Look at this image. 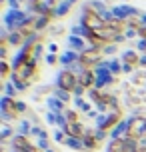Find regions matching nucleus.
Instances as JSON below:
<instances>
[{
    "mask_svg": "<svg viewBox=\"0 0 146 152\" xmlns=\"http://www.w3.org/2000/svg\"><path fill=\"white\" fill-rule=\"evenodd\" d=\"M124 136L132 138L138 142L140 138L146 136V116H132L126 124V134Z\"/></svg>",
    "mask_w": 146,
    "mask_h": 152,
    "instance_id": "nucleus-1",
    "label": "nucleus"
},
{
    "mask_svg": "<svg viewBox=\"0 0 146 152\" xmlns=\"http://www.w3.org/2000/svg\"><path fill=\"white\" fill-rule=\"evenodd\" d=\"M102 60V50L100 48H86L78 54V62L82 70H94V66H98Z\"/></svg>",
    "mask_w": 146,
    "mask_h": 152,
    "instance_id": "nucleus-2",
    "label": "nucleus"
},
{
    "mask_svg": "<svg viewBox=\"0 0 146 152\" xmlns=\"http://www.w3.org/2000/svg\"><path fill=\"white\" fill-rule=\"evenodd\" d=\"M58 88L60 90H66V92H74L78 88V76L72 72V70H62L58 74Z\"/></svg>",
    "mask_w": 146,
    "mask_h": 152,
    "instance_id": "nucleus-3",
    "label": "nucleus"
},
{
    "mask_svg": "<svg viewBox=\"0 0 146 152\" xmlns=\"http://www.w3.org/2000/svg\"><path fill=\"white\" fill-rule=\"evenodd\" d=\"M136 140H132L128 136H122V138H114V140H110V144H108V152H132L136 148Z\"/></svg>",
    "mask_w": 146,
    "mask_h": 152,
    "instance_id": "nucleus-4",
    "label": "nucleus"
},
{
    "mask_svg": "<svg viewBox=\"0 0 146 152\" xmlns=\"http://www.w3.org/2000/svg\"><path fill=\"white\" fill-rule=\"evenodd\" d=\"M2 112L10 116V118H18L20 116V106H18V100L12 96H4L2 98Z\"/></svg>",
    "mask_w": 146,
    "mask_h": 152,
    "instance_id": "nucleus-5",
    "label": "nucleus"
},
{
    "mask_svg": "<svg viewBox=\"0 0 146 152\" xmlns=\"http://www.w3.org/2000/svg\"><path fill=\"white\" fill-rule=\"evenodd\" d=\"M64 134L68 138H76V140H84V136H86V132H84L80 122L78 124H74V122H64Z\"/></svg>",
    "mask_w": 146,
    "mask_h": 152,
    "instance_id": "nucleus-6",
    "label": "nucleus"
},
{
    "mask_svg": "<svg viewBox=\"0 0 146 152\" xmlns=\"http://www.w3.org/2000/svg\"><path fill=\"white\" fill-rule=\"evenodd\" d=\"M96 80H98V74L94 70H82L80 76H78V84L82 88H90V90H92V86L96 84Z\"/></svg>",
    "mask_w": 146,
    "mask_h": 152,
    "instance_id": "nucleus-7",
    "label": "nucleus"
},
{
    "mask_svg": "<svg viewBox=\"0 0 146 152\" xmlns=\"http://www.w3.org/2000/svg\"><path fill=\"white\" fill-rule=\"evenodd\" d=\"M14 150L16 152H40L36 146H32V142L26 136H14Z\"/></svg>",
    "mask_w": 146,
    "mask_h": 152,
    "instance_id": "nucleus-8",
    "label": "nucleus"
},
{
    "mask_svg": "<svg viewBox=\"0 0 146 152\" xmlns=\"http://www.w3.org/2000/svg\"><path fill=\"white\" fill-rule=\"evenodd\" d=\"M120 118H122V110H118V108H116L112 114H108L106 122H102V124H100V132H102V134H106L110 128H114L116 124H118V120H120Z\"/></svg>",
    "mask_w": 146,
    "mask_h": 152,
    "instance_id": "nucleus-9",
    "label": "nucleus"
},
{
    "mask_svg": "<svg viewBox=\"0 0 146 152\" xmlns=\"http://www.w3.org/2000/svg\"><path fill=\"white\" fill-rule=\"evenodd\" d=\"M122 60H124V70L130 72V70H134L136 66H140V60H142V58H138V54L134 52V50H128V52H124Z\"/></svg>",
    "mask_w": 146,
    "mask_h": 152,
    "instance_id": "nucleus-10",
    "label": "nucleus"
},
{
    "mask_svg": "<svg viewBox=\"0 0 146 152\" xmlns=\"http://www.w3.org/2000/svg\"><path fill=\"white\" fill-rule=\"evenodd\" d=\"M82 146H84L86 150H98L100 148V134L96 136L94 132H86V136H84V140H82Z\"/></svg>",
    "mask_w": 146,
    "mask_h": 152,
    "instance_id": "nucleus-11",
    "label": "nucleus"
},
{
    "mask_svg": "<svg viewBox=\"0 0 146 152\" xmlns=\"http://www.w3.org/2000/svg\"><path fill=\"white\" fill-rule=\"evenodd\" d=\"M8 40H10V44L20 46V44H22V40H24V36H22V34H20L18 30H12L10 34H8Z\"/></svg>",
    "mask_w": 146,
    "mask_h": 152,
    "instance_id": "nucleus-12",
    "label": "nucleus"
},
{
    "mask_svg": "<svg viewBox=\"0 0 146 152\" xmlns=\"http://www.w3.org/2000/svg\"><path fill=\"white\" fill-rule=\"evenodd\" d=\"M10 72H14V70L10 68V64H8L6 60H2V80H4V82L10 78Z\"/></svg>",
    "mask_w": 146,
    "mask_h": 152,
    "instance_id": "nucleus-13",
    "label": "nucleus"
},
{
    "mask_svg": "<svg viewBox=\"0 0 146 152\" xmlns=\"http://www.w3.org/2000/svg\"><path fill=\"white\" fill-rule=\"evenodd\" d=\"M66 122H74V124H78V122H80V116H78V112H74V110H68V112H66Z\"/></svg>",
    "mask_w": 146,
    "mask_h": 152,
    "instance_id": "nucleus-14",
    "label": "nucleus"
},
{
    "mask_svg": "<svg viewBox=\"0 0 146 152\" xmlns=\"http://www.w3.org/2000/svg\"><path fill=\"white\" fill-rule=\"evenodd\" d=\"M56 94H58V100H62V102H68L70 100V92H66V90H56Z\"/></svg>",
    "mask_w": 146,
    "mask_h": 152,
    "instance_id": "nucleus-15",
    "label": "nucleus"
},
{
    "mask_svg": "<svg viewBox=\"0 0 146 152\" xmlns=\"http://www.w3.org/2000/svg\"><path fill=\"white\" fill-rule=\"evenodd\" d=\"M132 152H146V144H136V148Z\"/></svg>",
    "mask_w": 146,
    "mask_h": 152,
    "instance_id": "nucleus-16",
    "label": "nucleus"
},
{
    "mask_svg": "<svg viewBox=\"0 0 146 152\" xmlns=\"http://www.w3.org/2000/svg\"><path fill=\"white\" fill-rule=\"evenodd\" d=\"M138 34H140V36H142V40H144V42H146V26H144V28H142V30L138 32Z\"/></svg>",
    "mask_w": 146,
    "mask_h": 152,
    "instance_id": "nucleus-17",
    "label": "nucleus"
},
{
    "mask_svg": "<svg viewBox=\"0 0 146 152\" xmlns=\"http://www.w3.org/2000/svg\"><path fill=\"white\" fill-rule=\"evenodd\" d=\"M46 60L50 62V64H54V62H56V56H46Z\"/></svg>",
    "mask_w": 146,
    "mask_h": 152,
    "instance_id": "nucleus-18",
    "label": "nucleus"
},
{
    "mask_svg": "<svg viewBox=\"0 0 146 152\" xmlns=\"http://www.w3.org/2000/svg\"><path fill=\"white\" fill-rule=\"evenodd\" d=\"M140 48H142V50H144V54H146V42H142V44H140Z\"/></svg>",
    "mask_w": 146,
    "mask_h": 152,
    "instance_id": "nucleus-19",
    "label": "nucleus"
}]
</instances>
